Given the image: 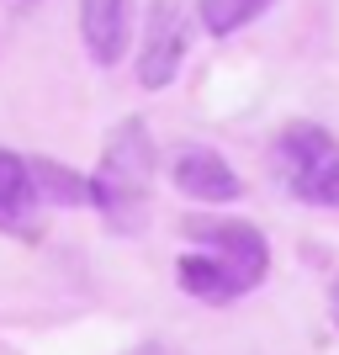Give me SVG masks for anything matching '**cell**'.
I'll use <instances>...</instances> for the list:
<instances>
[{"instance_id":"277c9868","label":"cell","mask_w":339,"mask_h":355,"mask_svg":"<svg viewBox=\"0 0 339 355\" xmlns=\"http://www.w3.org/2000/svg\"><path fill=\"white\" fill-rule=\"evenodd\" d=\"M334 133L329 128H318V122H292V128H281L276 144H270V164H276V180L286 186V191L302 202V191L313 186V175L329 164V154H334Z\"/></svg>"},{"instance_id":"7a4b0ae2","label":"cell","mask_w":339,"mask_h":355,"mask_svg":"<svg viewBox=\"0 0 339 355\" xmlns=\"http://www.w3.org/2000/svg\"><path fill=\"white\" fill-rule=\"evenodd\" d=\"M191 250H202L212 266L234 282V292H254L270 276V239L244 218H191L186 223Z\"/></svg>"},{"instance_id":"52a82bcc","label":"cell","mask_w":339,"mask_h":355,"mask_svg":"<svg viewBox=\"0 0 339 355\" xmlns=\"http://www.w3.org/2000/svg\"><path fill=\"white\" fill-rule=\"evenodd\" d=\"M37 186H32V159L16 148H0V228L6 234H32V212H37Z\"/></svg>"},{"instance_id":"9c48e42d","label":"cell","mask_w":339,"mask_h":355,"mask_svg":"<svg viewBox=\"0 0 339 355\" xmlns=\"http://www.w3.org/2000/svg\"><path fill=\"white\" fill-rule=\"evenodd\" d=\"M270 6H276V0H196V16H202V27L212 32V37H234V32H244L250 21H260Z\"/></svg>"},{"instance_id":"5b68a950","label":"cell","mask_w":339,"mask_h":355,"mask_svg":"<svg viewBox=\"0 0 339 355\" xmlns=\"http://www.w3.org/2000/svg\"><path fill=\"white\" fill-rule=\"evenodd\" d=\"M170 180H175L180 196H191V202H202V207H223V202H238V196H244L238 170L223 159L218 148H202V144H191V148L175 154Z\"/></svg>"},{"instance_id":"ba28073f","label":"cell","mask_w":339,"mask_h":355,"mask_svg":"<svg viewBox=\"0 0 339 355\" xmlns=\"http://www.w3.org/2000/svg\"><path fill=\"white\" fill-rule=\"evenodd\" d=\"M32 186L53 207H85L90 202V180L74 175L69 164H59V159H32Z\"/></svg>"},{"instance_id":"8992f818","label":"cell","mask_w":339,"mask_h":355,"mask_svg":"<svg viewBox=\"0 0 339 355\" xmlns=\"http://www.w3.org/2000/svg\"><path fill=\"white\" fill-rule=\"evenodd\" d=\"M128 32H133V0H80V37L101 69L122 64Z\"/></svg>"},{"instance_id":"30bf717a","label":"cell","mask_w":339,"mask_h":355,"mask_svg":"<svg viewBox=\"0 0 339 355\" xmlns=\"http://www.w3.org/2000/svg\"><path fill=\"white\" fill-rule=\"evenodd\" d=\"M302 202L308 207H339V148L329 154V164L313 175V186L302 191Z\"/></svg>"},{"instance_id":"3957f363","label":"cell","mask_w":339,"mask_h":355,"mask_svg":"<svg viewBox=\"0 0 339 355\" xmlns=\"http://www.w3.org/2000/svg\"><path fill=\"white\" fill-rule=\"evenodd\" d=\"M191 48V16L180 0H148V21H144V48H138V85L164 90L186 64Z\"/></svg>"},{"instance_id":"6da1fadb","label":"cell","mask_w":339,"mask_h":355,"mask_svg":"<svg viewBox=\"0 0 339 355\" xmlns=\"http://www.w3.org/2000/svg\"><path fill=\"white\" fill-rule=\"evenodd\" d=\"M154 138L138 117L117 122L106 133L101 164L90 175V207L106 218V228L117 234H138L148 223V186H154Z\"/></svg>"},{"instance_id":"8fae6325","label":"cell","mask_w":339,"mask_h":355,"mask_svg":"<svg viewBox=\"0 0 339 355\" xmlns=\"http://www.w3.org/2000/svg\"><path fill=\"white\" fill-rule=\"evenodd\" d=\"M329 313H334V324H339V276H334V286H329Z\"/></svg>"}]
</instances>
